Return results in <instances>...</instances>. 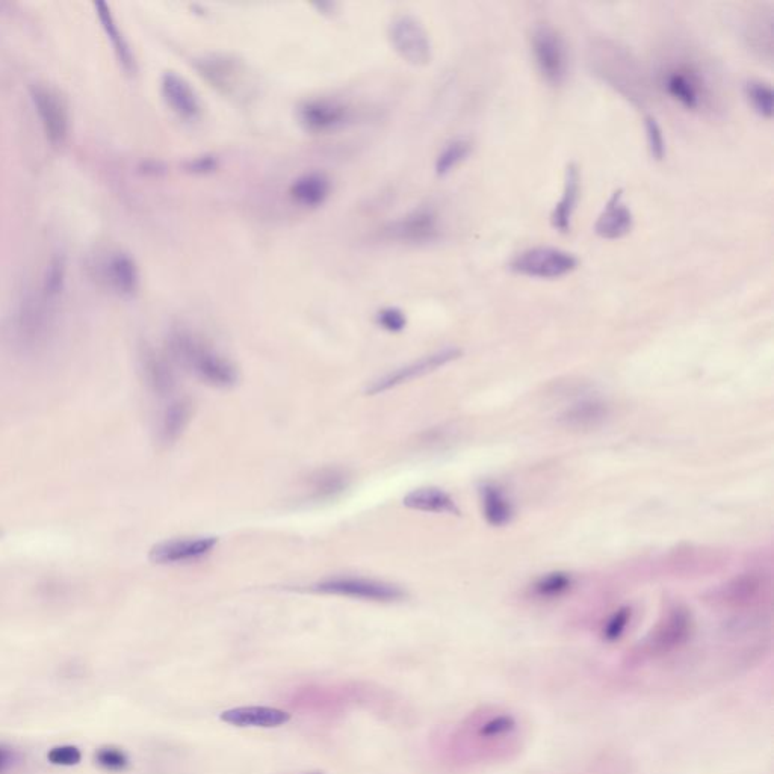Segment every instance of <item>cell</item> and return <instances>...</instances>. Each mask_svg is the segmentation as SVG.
Instances as JSON below:
<instances>
[{
    "label": "cell",
    "mask_w": 774,
    "mask_h": 774,
    "mask_svg": "<svg viewBox=\"0 0 774 774\" xmlns=\"http://www.w3.org/2000/svg\"><path fill=\"white\" fill-rule=\"evenodd\" d=\"M578 265V257L569 251L555 247H533L516 254L508 268L519 276L555 280L573 273Z\"/></svg>",
    "instance_id": "obj_6"
},
{
    "label": "cell",
    "mask_w": 774,
    "mask_h": 774,
    "mask_svg": "<svg viewBox=\"0 0 774 774\" xmlns=\"http://www.w3.org/2000/svg\"><path fill=\"white\" fill-rule=\"evenodd\" d=\"M664 93L688 111H711L714 105L713 82L699 62L678 59L669 62L660 75Z\"/></svg>",
    "instance_id": "obj_3"
},
{
    "label": "cell",
    "mask_w": 774,
    "mask_h": 774,
    "mask_svg": "<svg viewBox=\"0 0 774 774\" xmlns=\"http://www.w3.org/2000/svg\"><path fill=\"white\" fill-rule=\"evenodd\" d=\"M49 761L53 765H64V767H72V765H78L82 759L81 750L75 746H59L53 747L47 755Z\"/></svg>",
    "instance_id": "obj_35"
},
{
    "label": "cell",
    "mask_w": 774,
    "mask_h": 774,
    "mask_svg": "<svg viewBox=\"0 0 774 774\" xmlns=\"http://www.w3.org/2000/svg\"><path fill=\"white\" fill-rule=\"evenodd\" d=\"M312 590L321 595L341 596V598L380 602V604L400 602L407 596L406 592L395 584L362 578V576H335V578L324 579L316 583Z\"/></svg>",
    "instance_id": "obj_8"
},
{
    "label": "cell",
    "mask_w": 774,
    "mask_h": 774,
    "mask_svg": "<svg viewBox=\"0 0 774 774\" xmlns=\"http://www.w3.org/2000/svg\"><path fill=\"white\" fill-rule=\"evenodd\" d=\"M522 740V723L516 714L486 706L463 720L454 735V752L468 761H505L521 750Z\"/></svg>",
    "instance_id": "obj_1"
},
{
    "label": "cell",
    "mask_w": 774,
    "mask_h": 774,
    "mask_svg": "<svg viewBox=\"0 0 774 774\" xmlns=\"http://www.w3.org/2000/svg\"><path fill=\"white\" fill-rule=\"evenodd\" d=\"M531 52L540 76L549 85L563 84L569 73V52L563 35L551 25H539L531 34Z\"/></svg>",
    "instance_id": "obj_7"
},
{
    "label": "cell",
    "mask_w": 774,
    "mask_h": 774,
    "mask_svg": "<svg viewBox=\"0 0 774 774\" xmlns=\"http://www.w3.org/2000/svg\"><path fill=\"white\" fill-rule=\"evenodd\" d=\"M387 40L394 52L413 67H425L433 59L430 34L413 14H397L387 26Z\"/></svg>",
    "instance_id": "obj_5"
},
{
    "label": "cell",
    "mask_w": 774,
    "mask_h": 774,
    "mask_svg": "<svg viewBox=\"0 0 774 774\" xmlns=\"http://www.w3.org/2000/svg\"><path fill=\"white\" fill-rule=\"evenodd\" d=\"M607 416V409L604 404L590 401V403L578 404L569 410L566 415L567 424L572 427H595L598 422L604 421Z\"/></svg>",
    "instance_id": "obj_28"
},
{
    "label": "cell",
    "mask_w": 774,
    "mask_h": 774,
    "mask_svg": "<svg viewBox=\"0 0 774 774\" xmlns=\"http://www.w3.org/2000/svg\"><path fill=\"white\" fill-rule=\"evenodd\" d=\"M744 96L756 114L767 120L773 117L774 93L770 85L758 79H752L744 85Z\"/></svg>",
    "instance_id": "obj_27"
},
{
    "label": "cell",
    "mask_w": 774,
    "mask_h": 774,
    "mask_svg": "<svg viewBox=\"0 0 774 774\" xmlns=\"http://www.w3.org/2000/svg\"><path fill=\"white\" fill-rule=\"evenodd\" d=\"M644 131H646V141H648V149L652 158L655 161H663L667 153L666 140H664L660 123L652 115L644 118Z\"/></svg>",
    "instance_id": "obj_30"
},
{
    "label": "cell",
    "mask_w": 774,
    "mask_h": 774,
    "mask_svg": "<svg viewBox=\"0 0 774 774\" xmlns=\"http://www.w3.org/2000/svg\"><path fill=\"white\" fill-rule=\"evenodd\" d=\"M378 327L389 333H401L407 327V316L398 307H384L375 316Z\"/></svg>",
    "instance_id": "obj_32"
},
{
    "label": "cell",
    "mask_w": 774,
    "mask_h": 774,
    "mask_svg": "<svg viewBox=\"0 0 774 774\" xmlns=\"http://www.w3.org/2000/svg\"><path fill=\"white\" fill-rule=\"evenodd\" d=\"M481 502H483L484 518L493 527H504L511 521L513 510H511L510 501L498 487L492 484L484 486L481 489Z\"/></svg>",
    "instance_id": "obj_24"
},
{
    "label": "cell",
    "mask_w": 774,
    "mask_h": 774,
    "mask_svg": "<svg viewBox=\"0 0 774 774\" xmlns=\"http://www.w3.org/2000/svg\"><path fill=\"white\" fill-rule=\"evenodd\" d=\"M220 719L236 728L273 729L289 723L291 714L273 706H239L221 713Z\"/></svg>",
    "instance_id": "obj_14"
},
{
    "label": "cell",
    "mask_w": 774,
    "mask_h": 774,
    "mask_svg": "<svg viewBox=\"0 0 774 774\" xmlns=\"http://www.w3.org/2000/svg\"><path fill=\"white\" fill-rule=\"evenodd\" d=\"M472 143L468 138H456L443 146L434 162V171L437 176L445 177L453 173L459 165L471 156Z\"/></svg>",
    "instance_id": "obj_25"
},
{
    "label": "cell",
    "mask_w": 774,
    "mask_h": 774,
    "mask_svg": "<svg viewBox=\"0 0 774 774\" xmlns=\"http://www.w3.org/2000/svg\"><path fill=\"white\" fill-rule=\"evenodd\" d=\"M168 348L171 357L202 383L217 389H230L238 384L236 366L192 333L186 330L171 333Z\"/></svg>",
    "instance_id": "obj_2"
},
{
    "label": "cell",
    "mask_w": 774,
    "mask_h": 774,
    "mask_svg": "<svg viewBox=\"0 0 774 774\" xmlns=\"http://www.w3.org/2000/svg\"><path fill=\"white\" fill-rule=\"evenodd\" d=\"M387 235L394 241L407 244H428L440 236V220L433 208L415 209L387 227Z\"/></svg>",
    "instance_id": "obj_11"
},
{
    "label": "cell",
    "mask_w": 774,
    "mask_h": 774,
    "mask_svg": "<svg viewBox=\"0 0 774 774\" xmlns=\"http://www.w3.org/2000/svg\"><path fill=\"white\" fill-rule=\"evenodd\" d=\"M34 102L46 126L47 135L53 141L61 140L67 127L66 109L61 100L52 91L38 87L34 90Z\"/></svg>",
    "instance_id": "obj_18"
},
{
    "label": "cell",
    "mask_w": 774,
    "mask_h": 774,
    "mask_svg": "<svg viewBox=\"0 0 774 774\" xmlns=\"http://www.w3.org/2000/svg\"><path fill=\"white\" fill-rule=\"evenodd\" d=\"M199 72L205 76L209 84L215 88H220L223 93L230 94L235 88L233 81L239 82V67L236 59H229L227 56H209V58L199 61Z\"/></svg>",
    "instance_id": "obj_20"
},
{
    "label": "cell",
    "mask_w": 774,
    "mask_h": 774,
    "mask_svg": "<svg viewBox=\"0 0 774 774\" xmlns=\"http://www.w3.org/2000/svg\"><path fill=\"white\" fill-rule=\"evenodd\" d=\"M162 97L168 108L183 121H194L202 114L199 94L179 73H164L161 79Z\"/></svg>",
    "instance_id": "obj_13"
},
{
    "label": "cell",
    "mask_w": 774,
    "mask_h": 774,
    "mask_svg": "<svg viewBox=\"0 0 774 774\" xmlns=\"http://www.w3.org/2000/svg\"><path fill=\"white\" fill-rule=\"evenodd\" d=\"M347 472L339 468H324L310 475V498L315 501H329L344 493L348 487Z\"/></svg>",
    "instance_id": "obj_22"
},
{
    "label": "cell",
    "mask_w": 774,
    "mask_h": 774,
    "mask_svg": "<svg viewBox=\"0 0 774 774\" xmlns=\"http://www.w3.org/2000/svg\"><path fill=\"white\" fill-rule=\"evenodd\" d=\"M332 194V180L321 171L301 174L289 186V197L295 205L316 209L329 200Z\"/></svg>",
    "instance_id": "obj_16"
},
{
    "label": "cell",
    "mask_w": 774,
    "mask_h": 774,
    "mask_svg": "<svg viewBox=\"0 0 774 774\" xmlns=\"http://www.w3.org/2000/svg\"><path fill=\"white\" fill-rule=\"evenodd\" d=\"M572 586L570 576L566 573H551V575L543 576L539 583L534 587V592L540 598H557V596L563 595L564 592L569 590Z\"/></svg>",
    "instance_id": "obj_29"
},
{
    "label": "cell",
    "mask_w": 774,
    "mask_h": 774,
    "mask_svg": "<svg viewBox=\"0 0 774 774\" xmlns=\"http://www.w3.org/2000/svg\"><path fill=\"white\" fill-rule=\"evenodd\" d=\"M581 194V173L578 165L569 164L564 174L563 196L555 205L551 214V224L557 232L569 233L572 229V217Z\"/></svg>",
    "instance_id": "obj_17"
},
{
    "label": "cell",
    "mask_w": 774,
    "mask_h": 774,
    "mask_svg": "<svg viewBox=\"0 0 774 774\" xmlns=\"http://www.w3.org/2000/svg\"><path fill=\"white\" fill-rule=\"evenodd\" d=\"M460 356H462V350H459V348H445V350L437 351V353L430 354V356L422 357V359L416 360V362L410 363V365L403 366V368L397 369V371L391 372V374L378 378L377 381H374L366 389V394L378 395L391 391L394 387L409 383V381L415 380V378L430 374V372L454 362Z\"/></svg>",
    "instance_id": "obj_10"
},
{
    "label": "cell",
    "mask_w": 774,
    "mask_h": 774,
    "mask_svg": "<svg viewBox=\"0 0 774 774\" xmlns=\"http://www.w3.org/2000/svg\"><path fill=\"white\" fill-rule=\"evenodd\" d=\"M13 762L14 753L8 747L0 746V774L5 773Z\"/></svg>",
    "instance_id": "obj_37"
},
{
    "label": "cell",
    "mask_w": 774,
    "mask_h": 774,
    "mask_svg": "<svg viewBox=\"0 0 774 774\" xmlns=\"http://www.w3.org/2000/svg\"><path fill=\"white\" fill-rule=\"evenodd\" d=\"M96 761L100 767L109 771H123L129 767V758L123 750L115 747H103L96 753Z\"/></svg>",
    "instance_id": "obj_34"
},
{
    "label": "cell",
    "mask_w": 774,
    "mask_h": 774,
    "mask_svg": "<svg viewBox=\"0 0 774 774\" xmlns=\"http://www.w3.org/2000/svg\"><path fill=\"white\" fill-rule=\"evenodd\" d=\"M404 505L410 510L425 511V513L460 516V508L457 507L456 501L437 487L413 490L404 498Z\"/></svg>",
    "instance_id": "obj_19"
},
{
    "label": "cell",
    "mask_w": 774,
    "mask_h": 774,
    "mask_svg": "<svg viewBox=\"0 0 774 774\" xmlns=\"http://www.w3.org/2000/svg\"><path fill=\"white\" fill-rule=\"evenodd\" d=\"M97 7H99V14L100 17H102L103 23H105V28L108 29L109 37L112 38V43H114V46L117 47L118 53H120L121 61H123L127 67H131V50H129V47H127L126 43H124L123 37H120V32H118L117 26H115L114 22H112V17L111 14L108 13V8H106L105 4H99Z\"/></svg>",
    "instance_id": "obj_33"
},
{
    "label": "cell",
    "mask_w": 774,
    "mask_h": 774,
    "mask_svg": "<svg viewBox=\"0 0 774 774\" xmlns=\"http://www.w3.org/2000/svg\"><path fill=\"white\" fill-rule=\"evenodd\" d=\"M632 611L631 608L623 607L617 610L610 619L605 622L604 628H602V638L608 643H616L625 634L628 629L629 622H631Z\"/></svg>",
    "instance_id": "obj_31"
},
{
    "label": "cell",
    "mask_w": 774,
    "mask_h": 774,
    "mask_svg": "<svg viewBox=\"0 0 774 774\" xmlns=\"http://www.w3.org/2000/svg\"><path fill=\"white\" fill-rule=\"evenodd\" d=\"M298 123L310 134H332L350 120V109L339 100L310 99L297 109Z\"/></svg>",
    "instance_id": "obj_9"
},
{
    "label": "cell",
    "mask_w": 774,
    "mask_h": 774,
    "mask_svg": "<svg viewBox=\"0 0 774 774\" xmlns=\"http://www.w3.org/2000/svg\"><path fill=\"white\" fill-rule=\"evenodd\" d=\"M693 632V617L688 610L673 608L641 644L635 660H657L675 654L691 640Z\"/></svg>",
    "instance_id": "obj_4"
},
{
    "label": "cell",
    "mask_w": 774,
    "mask_h": 774,
    "mask_svg": "<svg viewBox=\"0 0 774 774\" xmlns=\"http://www.w3.org/2000/svg\"><path fill=\"white\" fill-rule=\"evenodd\" d=\"M217 537H192V539L168 540L159 543L150 551V560L155 564H186L202 560L217 546Z\"/></svg>",
    "instance_id": "obj_12"
},
{
    "label": "cell",
    "mask_w": 774,
    "mask_h": 774,
    "mask_svg": "<svg viewBox=\"0 0 774 774\" xmlns=\"http://www.w3.org/2000/svg\"><path fill=\"white\" fill-rule=\"evenodd\" d=\"M191 415V403L185 400V398L174 401L171 406H168L164 416H162L161 425H159V439H161V442L165 443V445L176 442L182 436L183 431H185Z\"/></svg>",
    "instance_id": "obj_23"
},
{
    "label": "cell",
    "mask_w": 774,
    "mask_h": 774,
    "mask_svg": "<svg viewBox=\"0 0 774 774\" xmlns=\"http://www.w3.org/2000/svg\"><path fill=\"white\" fill-rule=\"evenodd\" d=\"M218 168V159L212 155L199 156V158L192 159L188 164L189 173L199 174H211Z\"/></svg>",
    "instance_id": "obj_36"
},
{
    "label": "cell",
    "mask_w": 774,
    "mask_h": 774,
    "mask_svg": "<svg viewBox=\"0 0 774 774\" xmlns=\"http://www.w3.org/2000/svg\"><path fill=\"white\" fill-rule=\"evenodd\" d=\"M144 380L156 395H168L176 386V375L173 368L164 357L153 351L143 354Z\"/></svg>",
    "instance_id": "obj_21"
},
{
    "label": "cell",
    "mask_w": 774,
    "mask_h": 774,
    "mask_svg": "<svg viewBox=\"0 0 774 774\" xmlns=\"http://www.w3.org/2000/svg\"><path fill=\"white\" fill-rule=\"evenodd\" d=\"M301 774H324L322 771H309V773H301Z\"/></svg>",
    "instance_id": "obj_38"
},
{
    "label": "cell",
    "mask_w": 774,
    "mask_h": 774,
    "mask_svg": "<svg viewBox=\"0 0 774 774\" xmlns=\"http://www.w3.org/2000/svg\"><path fill=\"white\" fill-rule=\"evenodd\" d=\"M634 226L631 209L623 202V189H617L611 194L604 211L595 224L596 235L604 239H620L628 235Z\"/></svg>",
    "instance_id": "obj_15"
},
{
    "label": "cell",
    "mask_w": 774,
    "mask_h": 774,
    "mask_svg": "<svg viewBox=\"0 0 774 774\" xmlns=\"http://www.w3.org/2000/svg\"><path fill=\"white\" fill-rule=\"evenodd\" d=\"M108 273L115 288L123 294H132L137 289L138 270L131 257L124 254L112 257L108 265Z\"/></svg>",
    "instance_id": "obj_26"
}]
</instances>
